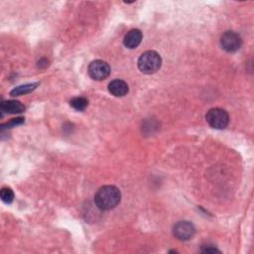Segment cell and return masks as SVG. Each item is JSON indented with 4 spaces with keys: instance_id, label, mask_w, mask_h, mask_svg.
<instances>
[{
    "instance_id": "6da1fadb",
    "label": "cell",
    "mask_w": 254,
    "mask_h": 254,
    "mask_svg": "<svg viewBox=\"0 0 254 254\" xmlns=\"http://www.w3.org/2000/svg\"><path fill=\"white\" fill-rule=\"evenodd\" d=\"M121 201V193L115 186H104L99 189L94 196L96 207L102 210L114 209Z\"/></svg>"
},
{
    "instance_id": "5bb4252c",
    "label": "cell",
    "mask_w": 254,
    "mask_h": 254,
    "mask_svg": "<svg viewBox=\"0 0 254 254\" xmlns=\"http://www.w3.org/2000/svg\"><path fill=\"white\" fill-rule=\"evenodd\" d=\"M203 252H220V250H218L217 248L214 247H206L205 249H203Z\"/></svg>"
},
{
    "instance_id": "277c9868",
    "label": "cell",
    "mask_w": 254,
    "mask_h": 254,
    "mask_svg": "<svg viewBox=\"0 0 254 254\" xmlns=\"http://www.w3.org/2000/svg\"><path fill=\"white\" fill-rule=\"evenodd\" d=\"M221 45L228 53H234L240 49L242 45L241 37L234 31H226L221 37Z\"/></svg>"
},
{
    "instance_id": "7a4b0ae2",
    "label": "cell",
    "mask_w": 254,
    "mask_h": 254,
    "mask_svg": "<svg viewBox=\"0 0 254 254\" xmlns=\"http://www.w3.org/2000/svg\"><path fill=\"white\" fill-rule=\"evenodd\" d=\"M162 65V59L155 51H147L143 53L138 60V68L144 74H154Z\"/></svg>"
},
{
    "instance_id": "52a82bcc",
    "label": "cell",
    "mask_w": 254,
    "mask_h": 254,
    "mask_svg": "<svg viewBox=\"0 0 254 254\" xmlns=\"http://www.w3.org/2000/svg\"><path fill=\"white\" fill-rule=\"evenodd\" d=\"M142 32L139 29H132L124 36L123 44L128 49L137 48L142 41Z\"/></svg>"
},
{
    "instance_id": "4fadbf2b",
    "label": "cell",
    "mask_w": 254,
    "mask_h": 254,
    "mask_svg": "<svg viewBox=\"0 0 254 254\" xmlns=\"http://www.w3.org/2000/svg\"><path fill=\"white\" fill-rule=\"evenodd\" d=\"M48 66V61L46 60V59H42V60H40V62H39V67L40 68H45Z\"/></svg>"
},
{
    "instance_id": "30bf717a",
    "label": "cell",
    "mask_w": 254,
    "mask_h": 254,
    "mask_svg": "<svg viewBox=\"0 0 254 254\" xmlns=\"http://www.w3.org/2000/svg\"><path fill=\"white\" fill-rule=\"evenodd\" d=\"M39 84H27V85H24V86H19L17 88H15L14 90H11L10 92V95L12 96H18V95H22V94H26V93H29L31 91H33L37 87H38Z\"/></svg>"
},
{
    "instance_id": "ba28073f",
    "label": "cell",
    "mask_w": 254,
    "mask_h": 254,
    "mask_svg": "<svg viewBox=\"0 0 254 254\" xmlns=\"http://www.w3.org/2000/svg\"><path fill=\"white\" fill-rule=\"evenodd\" d=\"M108 90L112 95L117 96V97H121L128 93L129 88H128V85L124 81L117 79L109 83Z\"/></svg>"
},
{
    "instance_id": "8fae6325",
    "label": "cell",
    "mask_w": 254,
    "mask_h": 254,
    "mask_svg": "<svg viewBox=\"0 0 254 254\" xmlns=\"http://www.w3.org/2000/svg\"><path fill=\"white\" fill-rule=\"evenodd\" d=\"M70 104H71V106L73 108H75V110L83 111L88 107L89 101L86 99V97L77 96V97H75V99H73Z\"/></svg>"
},
{
    "instance_id": "9c48e42d",
    "label": "cell",
    "mask_w": 254,
    "mask_h": 254,
    "mask_svg": "<svg viewBox=\"0 0 254 254\" xmlns=\"http://www.w3.org/2000/svg\"><path fill=\"white\" fill-rule=\"evenodd\" d=\"M1 109L7 113L16 114L23 112L25 110V106L18 101H6L1 103Z\"/></svg>"
},
{
    "instance_id": "3957f363",
    "label": "cell",
    "mask_w": 254,
    "mask_h": 254,
    "mask_svg": "<svg viewBox=\"0 0 254 254\" xmlns=\"http://www.w3.org/2000/svg\"><path fill=\"white\" fill-rule=\"evenodd\" d=\"M206 120L209 126L216 129H224L229 122L228 113L222 108H211L206 114Z\"/></svg>"
},
{
    "instance_id": "5b68a950",
    "label": "cell",
    "mask_w": 254,
    "mask_h": 254,
    "mask_svg": "<svg viewBox=\"0 0 254 254\" xmlns=\"http://www.w3.org/2000/svg\"><path fill=\"white\" fill-rule=\"evenodd\" d=\"M89 75L95 81H103L110 75L109 65L103 60H95L89 66Z\"/></svg>"
},
{
    "instance_id": "7c38bea8",
    "label": "cell",
    "mask_w": 254,
    "mask_h": 254,
    "mask_svg": "<svg viewBox=\"0 0 254 254\" xmlns=\"http://www.w3.org/2000/svg\"><path fill=\"white\" fill-rule=\"evenodd\" d=\"M0 197L5 204H11L14 200V193L10 188H2L0 192Z\"/></svg>"
},
{
    "instance_id": "8992f818",
    "label": "cell",
    "mask_w": 254,
    "mask_h": 254,
    "mask_svg": "<svg viewBox=\"0 0 254 254\" xmlns=\"http://www.w3.org/2000/svg\"><path fill=\"white\" fill-rule=\"evenodd\" d=\"M194 232H196V229H194L193 224L186 221L177 223L173 227V233L175 238H177L180 240L191 239L194 236Z\"/></svg>"
}]
</instances>
